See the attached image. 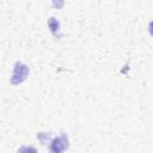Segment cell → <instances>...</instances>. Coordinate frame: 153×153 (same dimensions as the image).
<instances>
[{"instance_id": "cell-3", "label": "cell", "mask_w": 153, "mask_h": 153, "mask_svg": "<svg viewBox=\"0 0 153 153\" xmlns=\"http://www.w3.org/2000/svg\"><path fill=\"white\" fill-rule=\"evenodd\" d=\"M48 25H49V27H50V30H51V32H53L54 36H56V37H61L62 36L61 35V31H60V23L57 22L56 18H54V17L49 18Z\"/></svg>"}, {"instance_id": "cell-4", "label": "cell", "mask_w": 153, "mask_h": 153, "mask_svg": "<svg viewBox=\"0 0 153 153\" xmlns=\"http://www.w3.org/2000/svg\"><path fill=\"white\" fill-rule=\"evenodd\" d=\"M18 153H37V149L31 146H23L18 149Z\"/></svg>"}, {"instance_id": "cell-2", "label": "cell", "mask_w": 153, "mask_h": 153, "mask_svg": "<svg viewBox=\"0 0 153 153\" xmlns=\"http://www.w3.org/2000/svg\"><path fill=\"white\" fill-rule=\"evenodd\" d=\"M68 148V137L66 135H60L55 137L50 143V151L53 153H62Z\"/></svg>"}, {"instance_id": "cell-1", "label": "cell", "mask_w": 153, "mask_h": 153, "mask_svg": "<svg viewBox=\"0 0 153 153\" xmlns=\"http://www.w3.org/2000/svg\"><path fill=\"white\" fill-rule=\"evenodd\" d=\"M29 72H30V69L25 63H23L20 61L16 62L14 68H13V74L11 76V84H13V85L22 84L23 81L26 80V78L29 75Z\"/></svg>"}]
</instances>
